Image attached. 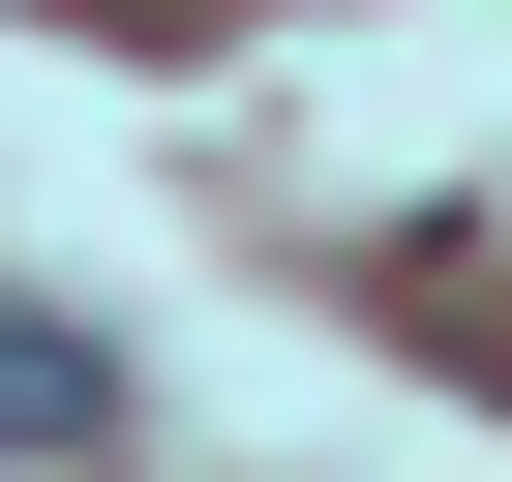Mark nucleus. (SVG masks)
Instances as JSON below:
<instances>
[{"label":"nucleus","instance_id":"obj_1","mask_svg":"<svg viewBox=\"0 0 512 482\" xmlns=\"http://www.w3.org/2000/svg\"><path fill=\"white\" fill-rule=\"evenodd\" d=\"M91 422H121V392H91L61 332H0V452H91Z\"/></svg>","mask_w":512,"mask_h":482}]
</instances>
